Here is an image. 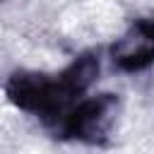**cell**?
Returning a JSON list of instances; mask_svg holds the SVG:
<instances>
[{"label": "cell", "mask_w": 154, "mask_h": 154, "mask_svg": "<svg viewBox=\"0 0 154 154\" xmlns=\"http://www.w3.org/2000/svg\"><path fill=\"white\" fill-rule=\"evenodd\" d=\"M113 111H116V99L111 94L82 99L60 120L63 135L75 137V140H96L99 135H103L108 130Z\"/></svg>", "instance_id": "cell-1"}, {"label": "cell", "mask_w": 154, "mask_h": 154, "mask_svg": "<svg viewBox=\"0 0 154 154\" xmlns=\"http://www.w3.org/2000/svg\"><path fill=\"white\" fill-rule=\"evenodd\" d=\"M111 60L123 72H140L154 63V19H137L111 48Z\"/></svg>", "instance_id": "cell-2"}]
</instances>
